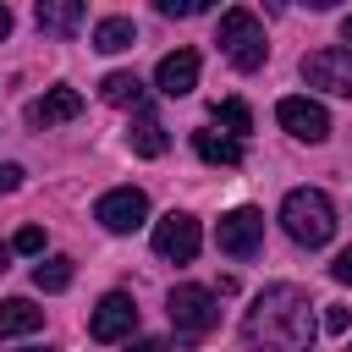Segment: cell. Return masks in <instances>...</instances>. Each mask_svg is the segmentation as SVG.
Here are the masks:
<instances>
[{
  "mask_svg": "<svg viewBox=\"0 0 352 352\" xmlns=\"http://www.w3.org/2000/svg\"><path fill=\"white\" fill-rule=\"evenodd\" d=\"M242 341L253 352H308L314 346V302L302 286H264L242 314Z\"/></svg>",
  "mask_w": 352,
  "mask_h": 352,
  "instance_id": "obj_1",
  "label": "cell"
},
{
  "mask_svg": "<svg viewBox=\"0 0 352 352\" xmlns=\"http://www.w3.org/2000/svg\"><path fill=\"white\" fill-rule=\"evenodd\" d=\"M280 226L297 248H324L336 236V204L319 187H292L286 204H280Z\"/></svg>",
  "mask_w": 352,
  "mask_h": 352,
  "instance_id": "obj_2",
  "label": "cell"
},
{
  "mask_svg": "<svg viewBox=\"0 0 352 352\" xmlns=\"http://www.w3.org/2000/svg\"><path fill=\"white\" fill-rule=\"evenodd\" d=\"M214 44L226 50V60H231L236 72H258V66L270 60L264 28H258V16H253L248 6H231V11L220 16V38H214Z\"/></svg>",
  "mask_w": 352,
  "mask_h": 352,
  "instance_id": "obj_3",
  "label": "cell"
},
{
  "mask_svg": "<svg viewBox=\"0 0 352 352\" xmlns=\"http://www.w3.org/2000/svg\"><path fill=\"white\" fill-rule=\"evenodd\" d=\"M214 319H220V302H214V292L209 286H170V324L176 330H187V336H204V330H214Z\"/></svg>",
  "mask_w": 352,
  "mask_h": 352,
  "instance_id": "obj_4",
  "label": "cell"
},
{
  "mask_svg": "<svg viewBox=\"0 0 352 352\" xmlns=\"http://www.w3.org/2000/svg\"><path fill=\"white\" fill-rule=\"evenodd\" d=\"M214 242H220L226 258H253V253L264 248V214H258V209H231V214H220Z\"/></svg>",
  "mask_w": 352,
  "mask_h": 352,
  "instance_id": "obj_5",
  "label": "cell"
},
{
  "mask_svg": "<svg viewBox=\"0 0 352 352\" xmlns=\"http://www.w3.org/2000/svg\"><path fill=\"white\" fill-rule=\"evenodd\" d=\"M302 82H308V88H324V94H336V99H352V55L336 50V44L302 55Z\"/></svg>",
  "mask_w": 352,
  "mask_h": 352,
  "instance_id": "obj_6",
  "label": "cell"
},
{
  "mask_svg": "<svg viewBox=\"0 0 352 352\" xmlns=\"http://www.w3.org/2000/svg\"><path fill=\"white\" fill-rule=\"evenodd\" d=\"M132 330H138V302L126 292H104L99 308L88 314V336L94 341H126Z\"/></svg>",
  "mask_w": 352,
  "mask_h": 352,
  "instance_id": "obj_7",
  "label": "cell"
},
{
  "mask_svg": "<svg viewBox=\"0 0 352 352\" xmlns=\"http://www.w3.org/2000/svg\"><path fill=\"white\" fill-rule=\"evenodd\" d=\"M94 220H99L104 231H138V226L148 220V198H143L138 187H110V192L94 204Z\"/></svg>",
  "mask_w": 352,
  "mask_h": 352,
  "instance_id": "obj_8",
  "label": "cell"
},
{
  "mask_svg": "<svg viewBox=\"0 0 352 352\" xmlns=\"http://www.w3.org/2000/svg\"><path fill=\"white\" fill-rule=\"evenodd\" d=\"M198 242H204V231H198V220L192 214H165L160 226H154V253L160 258H170V264H187V258H198Z\"/></svg>",
  "mask_w": 352,
  "mask_h": 352,
  "instance_id": "obj_9",
  "label": "cell"
},
{
  "mask_svg": "<svg viewBox=\"0 0 352 352\" xmlns=\"http://www.w3.org/2000/svg\"><path fill=\"white\" fill-rule=\"evenodd\" d=\"M275 121H280L292 138H302V143H324V138H330V116H324V104H314V99H302V94L280 99V104H275Z\"/></svg>",
  "mask_w": 352,
  "mask_h": 352,
  "instance_id": "obj_10",
  "label": "cell"
},
{
  "mask_svg": "<svg viewBox=\"0 0 352 352\" xmlns=\"http://www.w3.org/2000/svg\"><path fill=\"white\" fill-rule=\"evenodd\" d=\"M154 88H160L165 99L192 94V88H198V50H170V55L154 66Z\"/></svg>",
  "mask_w": 352,
  "mask_h": 352,
  "instance_id": "obj_11",
  "label": "cell"
},
{
  "mask_svg": "<svg viewBox=\"0 0 352 352\" xmlns=\"http://www.w3.org/2000/svg\"><path fill=\"white\" fill-rule=\"evenodd\" d=\"M77 110H82V94H77V88H50L44 99L28 104V121H33V126H60V121H72Z\"/></svg>",
  "mask_w": 352,
  "mask_h": 352,
  "instance_id": "obj_12",
  "label": "cell"
},
{
  "mask_svg": "<svg viewBox=\"0 0 352 352\" xmlns=\"http://www.w3.org/2000/svg\"><path fill=\"white\" fill-rule=\"evenodd\" d=\"M38 324H44V308H33L28 297H6V302H0V341L28 336V330H38Z\"/></svg>",
  "mask_w": 352,
  "mask_h": 352,
  "instance_id": "obj_13",
  "label": "cell"
},
{
  "mask_svg": "<svg viewBox=\"0 0 352 352\" xmlns=\"http://www.w3.org/2000/svg\"><path fill=\"white\" fill-rule=\"evenodd\" d=\"M33 16H38L44 33H77V22H82V0H38Z\"/></svg>",
  "mask_w": 352,
  "mask_h": 352,
  "instance_id": "obj_14",
  "label": "cell"
},
{
  "mask_svg": "<svg viewBox=\"0 0 352 352\" xmlns=\"http://www.w3.org/2000/svg\"><path fill=\"white\" fill-rule=\"evenodd\" d=\"M126 143H132V154H143V160H160L165 154V126L148 116V110H138V121H132V132H126Z\"/></svg>",
  "mask_w": 352,
  "mask_h": 352,
  "instance_id": "obj_15",
  "label": "cell"
},
{
  "mask_svg": "<svg viewBox=\"0 0 352 352\" xmlns=\"http://www.w3.org/2000/svg\"><path fill=\"white\" fill-rule=\"evenodd\" d=\"M192 148L204 165H242V143L236 138H220V132H192Z\"/></svg>",
  "mask_w": 352,
  "mask_h": 352,
  "instance_id": "obj_16",
  "label": "cell"
},
{
  "mask_svg": "<svg viewBox=\"0 0 352 352\" xmlns=\"http://www.w3.org/2000/svg\"><path fill=\"white\" fill-rule=\"evenodd\" d=\"M138 44V28L126 22V16H104L99 28H94V50H104V55H121V50H132Z\"/></svg>",
  "mask_w": 352,
  "mask_h": 352,
  "instance_id": "obj_17",
  "label": "cell"
},
{
  "mask_svg": "<svg viewBox=\"0 0 352 352\" xmlns=\"http://www.w3.org/2000/svg\"><path fill=\"white\" fill-rule=\"evenodd\" d=\"M99 94H104V104H121V110H126V104H132V110L143 104V82H138V72H110V77L99 82Z\"/></svg>",
  "mask_w": 352,
  "mask_h": 352,
  "instance_id": "obj_18",
  "label": "cell"
},
{
  "mask_svg": "<svg viewBox=\"0 0 352 352\" xmlns=\"http://www.w3.org/2000/svg\"><path fill=\"white\" fill-rule=\"evenodd\" d=\"M214 121H220V126H226V132H231L236 143H242V138L253 132V110H248L242 99H214Z\"/></svg>",
  "mask_w": 352,
  "mask_h": 352,
  "instance_id": "obj_19",
  "label": "cell"
},
{
  "mask_svg": "<svg viewBox=\"0 0 352 352\" xmlns=\"http://www.w3.org/2000/svg\"><path fill=\"white\" fill-rule=\"evenodd\" d=\"M33 286H38V292H66V286H72V258H44V264L33 270Z\"/></svg>",
  "mask_w": 352,
  "mask_h": 352,
  "instance_id": "obj_20",
  "label": "cell"
},
{
  "mask_svg": "<svg viewBox=\"0 0 352 352\" xmlns=\"http://www.w3.org/2000/svg\"><path fill=\"white\" fill-rule=\"evenodd\" d=\"M209 11V0H160V16H198Z\"/></svg>",
  "mask_w": 352,
  "mask_h": 352,
  "instance_id": "obj_21",
  "label": "cell"
},
{
  "mask_svg": "<svg viewBox=\"0 0 352 352\" xmlns=\"http://www.w3.org/2000/svg\"><path fill=\"white\" fill-rule=\"evenodd\" d=\"M11 248H16V253H38V248H44V231H38V226H22V231L11 236Z\"/></svg>",
  "mask_w": 352,
  "mask_h": 352,
  "instance_id": "obj_22",
  "label": "cell"
},
{
  "mask_svg": "<svg viewBox=\"0 0 352 352\" xmlns=\"http://www.w3.org/2000/svg\"><path fill=\"white\" fill-rule=\"evenodd\" d=\"M324 330H330V336L346 330V308H341V302H324Z\"/></svg>",
  "mask_w": 352,
  "mask_h": 352,
  "instance_id": "obj_23",
  "label": "cell"
},
{
  "mask_svg": "<svg viewBox=\"0 0 352 352\" xmlns=\"http://www.w3.org/2000/svg\"><path fill=\"white\" fill-rule=\"evenodd\" d=\"M330 275L352 286V248H341V253H336V264H330Z\"/></svg>",
  "mask_w": 352,
  "mask_h": 352,
  "instance_id": "obj_24",
  "label": "cell"
},
{
  "mask_svg": "<svg viewBox=\"0 0 352 352\" xmlns=\"http://www.w3.org/2000/svg\"><path fill=\"white\" fill-rule=\"evenodd\" d=\"M22 187V165H0V192H16Z\"/></svg>",
  "mask_w": 352,
  "mask_h": 352,
  "instance_id": "obj_25",
  "label": "cell"
},
{
  "mask_svg": "<svg viewBox=\"0 0 352 352\" xmlns=\"http://www.w3.org/2000/svg\"><path fill=\"white\" fill-rule=\"evenodd\" d=\"M126 352H170L160 336H138V341H126Z\"/></svg>",
  "mask_w": 352,
  "mask_h": 352,
  "instance_id": "obj_26",
  "label": "cell"
},
{
  "mask_svg": "<svg viewBox=\"0 0 352 352\" xmlns=\"http://www.w3.org/2000/svg\"><path fill=\"white\" fill-rule=\"evenodd\" d=\"M6 33H11V11L0 6V38H6Z\"/></svg>",
  "mask_w": 352,
  "mask_h": 352,
  "instance_id": "obj_27",
  "label": "cell"
},
{
  "mask_svg": "<svg viewBox=\"0 0 352 352\" xmlns=\"http://www.w3.org/2000/svg\"><path fill=\"white\" fill-rule=\"evenodd\" d=\"M6 264H11V242H0V270H6Z\"/></svg>",
  "mask_w": 352,
  "mask_h": 352,
  "instance_id": "obj_28",
  "label": "cell"
},
{
  "mask_svg": "<svg viewBox=\"0 0 352 352\" xmlns=\"http://www.w3.org/2000/svg\"><path fill=\"white\" fill-rule=\"evenodd\" d=\"M341 38H352V16H341Z\"/></svg>",
  "mask_w": 352,
  "mask_h": 352,
  "instance_id": "obj_29",
  "label": "cell"
},
{
  "mask_svg": "<svg viewBox=\"0 0 352 352\" xmlns=\"http://www.w3.org/2000/svg\"><path fill=\"white\" fill-rule=\"evenodd\" d=\"M22 352H50V346H22Z\"/></svg>",
  "mask_w": 352,
  "mask_h": 352,
  "instance_id": "obj_30",
  "label": "cell"
},
{
  "mask_svg": "<svg viewBox=\"0 0 352 352\" xmlns=\"http://www.w3.org/2000/svg\"><path fill=\"white\" fill-rule=\"evenodd\" d=\"M346 352H352V346H346Z\"/></svg>",
  "mask_w": 352,
  "mask_h": 352,
  "instance_id": "obj_31",
  "label": "cell"
}]
</instances>
